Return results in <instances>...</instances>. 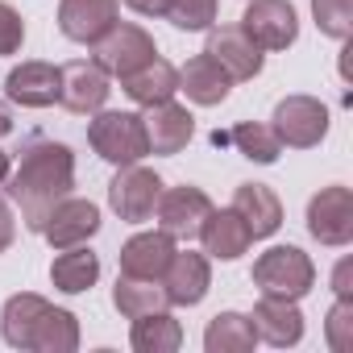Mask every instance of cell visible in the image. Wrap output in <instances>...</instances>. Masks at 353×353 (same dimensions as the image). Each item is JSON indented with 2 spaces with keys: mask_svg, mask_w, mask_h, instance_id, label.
<instances>
[{
  "mask_svg": "<svg viewBox=\"0 0 353 353\" xmlns=\"http://www.w3.org/2000/svg\"><path fill=\"white\" fill-rule=\"evenodd\" d=\"M75 188V154L63 141L30 137L21 145V166L9 179V200L21 208V221L30 233H42L54 204H63Z\"/></svg>",
  "mask_w": 353,
  "mask_h": 353,
  "instance_id": "obj_1",
  "label": "cell"
},
{
  "mask_svg": "<svg viewBox=\"0 0 353 353\" xmlns=\"http://www.w3.org/2000/svg\"><path fill=\"white\" fill-rule=\"evenodd\" d=\"M0 332H5L13 349H30V353H75L79 349V320L34 291H21L5 303Z\"/></svg>",
  "mask_w": 353,
  "mask_h": 353,
  "instance_id": "obj_2",
  "label": "cell"
},
{
  "mask_svg": "<svg viewBox=\"0 0 353 353\" xmlns=\"http://www.w3.org/2000/svg\"><path fill=\"white\" fill-rule=\"evenodd\" d=\"M254 287L279 299H303L316 287V266L299 245H274L254 262Z\"/></svg>",
  "mask_w": 353,
  "mask_h": 353,
  "instance_id": "obj_3",
  "label": "cell"
},
{
  "mask_svg": "<svg viewBox=\"0 0 353 353\" xmlns=\"http://www.w3.org/2000/svg\"><path fill=\"white\" fill-rule=\"evenodd\" d=\"M88 141L112 166H129V162H141L150 154L145 121L137 112H96L88 125Z\"/></svg>",
  "mask_w": 353,
  "mask_h": 353,
  "instance_id": "obj_4",
  "label": "cell"
},
{
  "mask_svg": "<svg viewBox=\"0 0 353 353\" xmlns=\"http://www.w3.org/2000/svg\"><path fill=\"white\" fill-rule=\"evenodd\" d=\"M270 121H274L270 125L274 137L283 145H291V150H312L328 133V108L316 96H287V100H279Z\"/></svg>",
  "mask_w": 353,
  "mask_h": 353,
  "instance_id": "obj_5",
  "label": "cell"
},
{
  "mask_svg": "<svg viewBox=\"0 0 353 353\" xmlns=\"http://www.w3.org/2000/svg\"><path fill=\"white\" fill-rule=\"evenodd\" d=\"M158 196H162V179H158L150 166H137V162L121 166V170H117V179L108 183V204H112V212H117L125 225H141V221H150Z\"/></svg>",
  "mask_w": 353,
  "mask_h": 353,
  "instance_id": "obj_6",
  "label": "cell"
},
{
  "mask_svg": "<svg viewBox=\"0 0 353 353\" xmlns=\"http://www.w3.org/2000/svg\"><path fill=\"white\" fill-rule=\"evenodd\" d=\"M307 233L332 250L353 241V196H349V188L332 183L307 200Z\"/></svg>",
  "mask_w": 353,
  "mask_h": 353,
  "instance_id": "obj_7",
  "label": "cell"
},
{
  "mask_svg": "<svg viewBox=\"0 0 353 353\" xmlns=\"http://www.w3.org/2000/svg\"><path fill=\"white\" fill-rule=\"evenodd\" d=\"M158 54V46H154V38L141 30V26H112L100 42H96V63L108 71V75H117V79H125V75H133L137 67H145L150 59Z\"/></svg>",
  "mask_w": 353,
  "mask_h": 353,
  "instance_id": "obj_8",
  "label": "cell"
},
{
  "mask_svg": "<svg viewBox=\"0 0 353 353\" xmlns=\"http://www.w3.org/2000/svg\"><path fill=\"white\" fill-rule=\"evenodd\" d=\"M241 30L262 46V50H287L299 38V17L291 0H250Z\"/></svg>",
  "mask_w": 353,
  "mask_h": 353,
  "instance_id": "obj_9",
  "label": "cell"
},
{
  "mask_svg": "<svg viewBox=\"0 0 353 353\" xmlns=\"http://www.w3.org/2000/svg\"><path fill=\"white\" fill-rule=\"evenodd\" d=\"M204 54H212L221 67H225V75L233 79V83H245V79H258L262 75V46L241 30V26H216V30H208V46H204Z\"/></svg>",
  "mask_w": 353,
  "mask_h": 353,
  "instance_id": "obj_10",
  "label": "cell"
},
{
  "mask_svg": "<svg viewBox=\"0 0 353 353\" xmlns=\"http://www.w3.org/2000/svg\"><path fill=\"white\" fill-rule=\"evenodd\" d=\"M158 283H162L170 307H196L208 295V287H212V266L196 250H174V258L166 262Z\"/></svg>",
  "mask_w": 353,
  "mask_h": 353,
  "instance_id": "obj_11",
  "label": "cell"
},
{
  "mask_svg": "<svg viewBox=\"0 0 353 353\" xmlns=\"http://www.w3.org/2000/svg\"><path fill=\"white\" fill-rule=\"evenodd\" d=\"M154 212H158V229L162 233H170L174 241H192L196 233H200V225H204V216L212 212V200L200 192V188H170V192H162L158 196V204H154Z\"/></svg>",
  "mask_w": 353,
  "mask_h": 353,
  "instance_id": "obj_12",
  "label": "cell"
},
{
  "mask_svg": "<svg viewBox=\"0 0 353 353\" xmlns=\"http://www.w3.org/2000/svg\"><path fill=\"white\" fill-rule=\"evenodd\" d=\"M121 17V0H63L59 5V30L71 42L96 46Z\"/></svg>",
  "mask_w": 353,
  "mask_h": 353,
  "instance_id": "obj_13",
  "label": "cell"
},
{
  "mask_svg": "<svg viewBox=\"0 0 353 353\" xmlns=\"http://www.w3.org/2000/svg\"><path fill=\"white\" fill-rule=\"evenodd\" d=\"M63 71V88H59V104L63 108H71V112H100L104 108V100H108V71L92 59H75V63H67V67H59Z\"/></svg>",
  "mask_w": 353,
  "mask_h": 353,
  "instance_id": "obj_14",
  "label": "cell"
},
{
  "mask_svg": "<svg viewBox=\"0 0 353 353\" xmlns=\"http://www.w3.org/2000/svg\"><path fill=\"white\" fill-rule=\"evenodd\" d=\"M100 233V208L92 200H75L67 196L63 204H54V212L46 216L42 225V237L54 245V250H71V245H83L88 237Z\"/></svg>",
  "mask_w": 353,
  "mask_h": 353,
  "instance_id": "obj_15",
  "label": "cell"
},
{
  "mask_svg": "<svg viewBox=\"0 0 353 353\" xmlns=\"http://www.w3.org/2000/svg\"><path fill=\"white\" fill-rule=\"evenodd\" d=\"M145 141H150V154H179L192 133H196V117L174 104V100H162V104H150L145 108Z\"/></svg>",
  "mask_w": 353,
  "mask_h": 353,
  "instance_id": "obj_16",
  "label": "cell"
},
{
  "mask_svg": "<svg viewBox=\"0 0 353 353\" xmlns=\"http://www.w3.org/2000/svg\"><path fill=\"white\" fill-rule=\"evenodd\" d=\"M59 88H63V71L54 63H21L5 79V96L13 104H21V108H50V104H59Z\"/></svg>",
  "mask_w": 353,
  "mask_h": 353,
  "instance_id": "obj_17",
  "label": "cell"
},
{
  "mask_svg": "<svg viewBox=\"0 0 353 353\" xmlns=\"http://www.w3.org/2000/svg\"><path fill=\"white\" fill-rule=\"evenodd\" d=\"M258 341L274 345V349H291L303 341V312L295 307V299H279V295H262L254 316H250Z\"/></svg>",
  "mask_w": 353,
  "mask_h": 353,
  "instance_id": "obj_18",
  "label": "cell"
},
{
  "mask_svg": "<svg viewBox=\"0 0 353 353\" xmlns=\"http://www.w3.org/2000/svg\"><path fill=\"white\" fill-rule=\"evenodd\" d=\"M196 237L204 241V254L216 258V262H233V258H241V254L254 245L245 221H241L233 208H212V212L204 216V225H200Z\"/></svg>",
  "mask_w": 353,
  "mask_h": 353,
  "instance_id": "obj_19",
  "label": "cell"
},
{
  "mask_svg": "<svg viewBox=\"0 0 353 353\" xmlns=\"http://www.w3.org/2000/svg\"><path fill=\"white\" fill-rule=\"evenodd\" d=\"M174 258V237L154 229V233H137L121 245V274L129 279H162L166 262Z\"/></svg>",
  "mask_w": 353,
  "mask_h": 353,
  "instance_id": "obj_20",
  "label": "cell"
},
{
  "mask_svg": "<svg viewBox=\"0 0 353 353\" xmlns=\"http://www.w3.org/2000/svg\"><path fill=\"white\" fill-rule=\"evenodd\" d=\"M179 92H188V100L200 104V108H216V104L229 100L233 79L225 75V67H221L212 54H196V59L179 71Z\"/></svg>",
  "mask_w": 353,
  "mask_h": 353,
  "instance_id": "obj_21",
  "label": "cell"
},
{
  "mask_svg": "<svg viewBox=\"0 0 353 353\" xmlns=\"http://www.w3.org/2000/svg\"><path fill=\"white\" fill-rule=\"evenodd\" d=\"M233 212L245 221V229H250L254 241L279 233V225H283V200L266 183H241L237 196H233Z\"/></svg>",
  "mask_w": 353,
  "mask_h": 353,
  "instance_id": "obj_22",
  "label": "cell"
},
{
  "mask_svg": "<svg viewBox=\"0 0 353 353\" xmlns=\"http://www.w3.org/2000/svg\"><path fill=\"white\" fill-rule=\"evenodd\" d=\"M121 88H125V96H129L133 104L150 108V104L174 100V92H179V71H174L166 59H158V54H154L145 67H137L133 75H125V79H121Z\"/></svg>",
  "mask_w": 353,
  "mask_h": 353,
  "instance_id": "obj_23",
  "label": "cell"
},
{
  "mask_svg": "<svg viewBox=\"0 0 353 353\" xmlns=\"http://www.w3.org/2000/svg\"><path fill=\"white\" fill-rule=\"evenodd\" d=\"M129 345L137 353H174L183 345V324L174 320L166 307L162 312H145L133 320V332H129Z\"/></svg>",
  "mask_w": 353,
  "mask_h": 353,
  "instance_id": "obj_24",
  "label": "cell"
},
{
  "mask_svg": "<svg viewBox=\"0 0 353 353\" xmlns=\"http://www.w3.org/2000/svg\"><path fill=\"white\" fill-rule=\"evenodd\" d=\"M96 279H100V258H96L92 250H83V245L63 250V254L54 258V266H50V283H54L63 295L92 291V287H96Z\"/></svg>",
  "mask_w": 353,
  "mask_h": 353,
  "instance_id": "obj_25",
  "label": "cell"
},
{
  "mask_svg": "<svg viewBox=\"0 0 353 353\" xmlns=\"http://www.w3.org/2000/svg\"><path fill=\"white\" fill-rule=\"evenodd\" d=\"M112 307H117L125 320H137V316H145V312L170 307V299H166V291H162L158 279H129V274H121L117 287H112Z\"/></svg>",
  "mask_w": 353,
  "mask_h": 353,
  "instance_id": "obj_26",
  "label": "cell"
},
{
  "mask_svg": "<svg viewBox=\"0 0 353 353\" xmlns=\"http://www.w3.org/2000/svg\"><path fill=\"white\" fill-rule=\"evenodd\" d=\"M254 345H258V332H254L250 316H241V312L212 316V324L204 332V349L208 353H250Z\"/></svg>",
  "mask_w": 353,
  "mask_h": 353,
  "instance_id": "obj_27",
  "label": "cell"
},
{
  "mask_svg": "<svg viewBox=\"0 0 353 353\" xmlns=\"http://www.w3.org/2000/svg\"><path fill=\"white\" fill-rule=\"evenodd\" d=\"M229 141H233L250 162H262V166L279 162V154H283V141L274 137V129H270V125H258V121H241V125L229 133Z\"/></svg>",
  "mask_w": 353,
  "mask_h": 353,
  "instance_id": "obj_28",
  "label": "cell"
},
{
  "mask_svg": "<svg viewBox=\"0 0 353 353\" xmlns=\"http://www.w3.org/2000/svg\"><path fill=\"white\" fill-rule=\"evenodd\" d=\"M166 21L174 30H188V34L212 30V21H216V0H170Z\"/></svg>",
  "mask_w": 353,
  "mask_h": 353,
  "instance_id": "obj_29",
  "label": "cell"
},
{
  "mask_svg": "<svg viewBox=\"0 0 353 353\" xmlns=\"http://www.w3.org/2000/svg\"><path fill=\"white\" fill-rule=\"evenodd\" d=\"M312 17H316L324 38L345 42L353 30V0H312Z\"/></svg>",
  "mask_w": 353,
  "mask_h": 353,
  "instance_id": "obj_30",
  "label": "cell"
},
{
  "mask_svg": "<svg viewBox=\"0 0 353 353\" xmlns=\"http://www.w3.org/2000/svg\"><path fill=\"white\" fill-rule=\"evenodd\" d=\"M324 336L332 345V353H349L353 349V299H336L328 320H324Z\"/></svg>",
  "mask_w": 353,
  "mask_h": 353,
  "instance_id": "obj_31",
  "label": "cell"
},
{
  "mask_svg": "<svg viewBox=\"0 0 353 353\" xmlns=\"http://www.w3.org/2000/svg\"><path fill=\"white\" fill-rule=\"evenodd\" d=\"M21 42H26V21L17 17V9L0 5V59L17 54V50H21Z\"/></svg>",
  "mask_w": 353,
  "mask_h": 353,
  "instance_id": "obj_32",
  "label": "cell"
},
{
  "mask_svg": "<svg viewBox=\"0 0 353 353\" xmlns=\"http://www.w3.org/2000/svg\"><path fill=\"white\" fill-rule=\"evenodd\" d=\"M13 237H17V221H13V212H9V200L0 196V254L13 245Z\"/></svg>",
  "mask_w": 353,
  "mask_h": 353,
  "instance_id": "obj_33",
  "label": "cell"
},
{
  "mask_svg": "<svg viewBox=\"0 0 353 353\" xmlns=\"http://www.w3.org/2000/svg\"><path fill=\"white\" fill-rule=\"evenodd\" d=\"M125 5H129L133 13H141V17H166L170 0H125Z\"/></svg>",
  "mask_w": 353,
  "mask_h": 353,
  "instance_id": "obj_34",
  "label": "cell"
},
{
  "mask_svg": "<svg viewBox=\"0 0 353 353\" xmlns=\"http://www.w3.org/2000/svg\"><path fill=\"white\" fill-rule=\"evenodd\" d=\"M332 287H336V299H349V262H341V266H336Z\"/></svg>",
  "mask_w": 353,
  "mask_h": 353,
  "instance_id": "obj_35",
  "label": "cell"
},
{
  "mask_svg": "<svg viewBox=\"0 0 353 353\" xmlns=\"http://www.w3.org/2000/svg\"><path fill=\"white\" fill-rule=\"evenodd\" d=\"M5 133H13V112L0 104V137H5Z\"/></svg>",
  "mask_w": 353,
  "mask_h": 353,
  "instance_id": "obj_36",
  "label": "cell"
},
{
  "mask_svg": "<svg viewBox=\"0 0 353 353\" xmlns=\"http://www.w3.org/2000/svg\"><path fill=\"white\" fill-rule=\"evenodd\" d=\"M5 179H9V154L0 150V183H5Z\"/></svg>",
  "mask_w": 353,
  "mask_h": 353,
  "instance_id": "obj_37",
  "label": "cell"
}]
</instances>
